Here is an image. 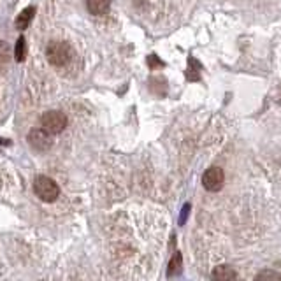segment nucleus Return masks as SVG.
Segmentation results:
<instances>
[{
	"mask_svg": "<svg viewBox=\"0 0 281 281\" xmlns=\"http://www.w3.org/2000/svg\"><path fill=\"white\" fill-rule=\"evenodd\" d=\"M86 6L91 14L101 16V14H106L107 11H109L111 0H86Z\"/></svg>",
	"mask_w": 281,
	"mask_h": 281,
	"instance_id": "0eeeda50",
	"label": "nucleus"
},
{
	"mask_svg": "<svg viewBox=\"0 0 281 281\" xmlns=\"http://www.w3.org/2000/svg\"><path fill=\"white\" fill-rule=\"evenodd\" d=\"M9 57H11L9 44H7L6 40H0V72L7 67V64H9Z\"/></svg>",
	"mask_w": 281,
	"mask_h": 281,
	"instance_id": "1a4fd4ad",
	"label": "nucleus"
},
{
	"mask_svg": "<svg viewBox=\"0 0 281 281\" xmlns=\"http://www.w3.org/2000/svg\"><path fill=\"white\" fill-rule=\"evenodd\" d=\"M25 57H27V42H25V37H20L16 42V48H14V58L18 62H23Z\"/></svg>",
	"mask_w": 281,
	"mask_h": 281,
	"instance_id": "9d476101",
	"label": "nucleus"
},
{
	"mask_svg": "<svg viewBox=\"0 0 281 281\" xmlns=\"http://www.w3.org/2000/svg\"><path fill=\"white\" fill-rule=\"evenodd\" d=\"M72 48H70L69 42H64V40H51L46 48V57L50 60L51 65L55 67H64L67 65L70 60H72Z\"/></svg>",
	"mask_w": 281,
	"mask_h": 281,
	"instance_id": "f257e3e1",
	"label": "nucleus"
},
{
	"mask_svg": "<svg viewBox=\"0 0 281 281\" xmlns=\"http://www.w3.org/2000/svg\"><path fill=\"white\" fill-rule=\"evenodd\" d=\"M35 195L44 202H53L60 195V188H58L57 181L51 179L48 176H37L34 181Z\"/></svg>",
	"mask_w": 281,
	"mask_h": 281,
	"instance_id": "f03ea898",
	"label": "nucleus"
},
{
	"mask_svg": "<svg viewBox=\"0 0 281 281\" xmlns=\"http://www.w3.org/2000/svg\"><path fill=\"white\" fill-rule=\"evenodd\" d=\"M257 279H281V274L276 271H264L257 274Z\"/></svg>",
	"mask_w": 281,
	"mask_h": 281,
	"instance_id": "f8f14e48",
	"label": "nucleus"
},
{
	"mask_svg": "<svg viewBox=\"0 0 281 281\" xmlns=\"http://www.w3.org/2000/svg\"><path fill=\"white\" fill-rule=\"evenodd\" d=\"M40 127L46 132H50L51 135L60 134L67 127V116L62 111H48L40 118Z\"/></svg>",
	"mask_w": 281,
	"mask_h": 281,
	"instance_id": "7ed1b4c3",
	"label": "nucleus"
},
{
	"mask_svg": "<svg viewBox=\"0 0 281 281\" xmlns=\"http://www.w3.org/2000/svg\"><path fill=\"white\" fill-rule=\"evenodd\" d=\"M211 276H213V279H236L238 272L232 267H228V265H218Z\"/></svg>",
	"mask_w": 281,
	"mask_h": 281,
	"instance_id": "6e6552de",
	"label": "nucleus"
},
{
	"mask_svg": "<svg viewBox=\"0 0 281 281\" xmlns=\"http://www.w3.org/2000/svg\"><path fill=\"white\" fill-rule=\"evenodd\" d=\"M35 14V7H27V9H23L20 14H18L16 21H14V25H16V28H20V30H25V28L30 25L32 18H34Z\"/></svg>",
	"mask_w": 281,
	"mask_h": 281,
	"instance_id": "423d86ee",
	"label": "nucleus"
},
{
	"mask_svg": "<svg viewBox=\"0 0 281 281\" xmlns=\"http://www.w3.org/2000/svg\"><path fill=\"white\" fill-rule=\"evenodd\" d=\"M225 183V174L220 167H211L202 176V184L208 192H218L221 190Z\"/></svg>",
	"mask_w": 281,
	"mask_h": 281,
	"instance_id": "39448f33",
	"label": "nucleus"
},
{
	"mask_svg": "<svg viewBox=\"0 0 281 281\" xmlns=\"http://www.w3.org/2000/svg\"><path fill=\"white\" fill-rule=\"evenodd\" d=\"M28 143L30 146L37 151H48L51 146H53V139H51V134L46 132L42 127L34 128V130L28 134Z\"/></svg>",
	"mask_w": 281,
	"mask_h": 281,
	"instance_id": "20e7f679",
	"label": "nucleus"
},
{
	"mask_svg": "<svg viewBox=\"0 0 281 281\" xmlns=\"http://www.w3.org/2000/svg\"><path fill=\"white\" fill-rule=\"evenodd\" d=\"M179 271H181V253H179V251H176L174 257H172L171 262H169V271H167V274H169V276H174V274H177Z\"/></svg>",
	"mask_w": 281,
	"mask_h": 281,
	"instance_id": "9b49d317",
	"label": "nucleus"
},
{
	"mask_svg": "<svg viewBox=\"0 0 281 281\" xmlns=\"http://www.w3.org/2000/svg\"><path fill=\"white\" fill-rule=\"evenodd\" d=\"M188 213H190V204H184L183 209H181V216H179V225H183L188 218Z\"/></svg>",
	"mask_w": 281,
	"mask_h": 281,
	"instance_id": "ddd939ff",
	"label": "nucleus"
}]
</instances>
